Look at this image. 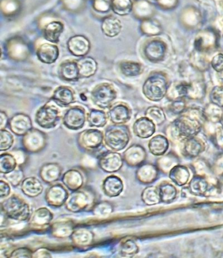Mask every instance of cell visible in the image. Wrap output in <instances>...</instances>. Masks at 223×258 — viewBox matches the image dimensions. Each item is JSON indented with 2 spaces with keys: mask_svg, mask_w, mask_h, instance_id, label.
I'll return each instance as SVG.
<instances>
[{
  "mask_svg": "<svg viewBox=\"0 0 223 258\" xmlns=\"http://www.w3.org/2000/svg\"><path fill=\"white\" fill-rule=\"evenodd\" d=\"M149 150L152 155L162 156L169 148L168 139L162 135H157L151 138L148 144Z\"/></svg>",
  "mask_w": 223,
  "mask_h": 258,
  "instance_id": "d6a6232c",
  "label": "cell"
},
{
  "mask_svg": "<svg viewBox=\"0 0 223 258\" xmlns=\"http://www.w3.org/2000/svg\"><path fill=\"white\" fill-rule=\"evenodd\" d=\"M117 96L118 93L112 84L101 83L93 89L90 99L96 107L101 109H107L112 107Z\"/></svg>",
  "mask_w": 223,
  "mask_h": 258,
  "instance_id": "8992f818",
  "label": "cell"
},
{
  "mask_svg": "<svg viewBox=\"0 0 223 258\" xmlns=\"http://www.w3.org/2000/svg\"><path fill=\"white\" fill-rule=\"evenodd\" d=\"M61 119L60 110L55 105L48 102L36 112L35 120L37 124L43 129H53L58 124Z\"/></svg>",
  "mask_w": 223,
  "mask_h": 258,
  "instance_id": "52a82bcc",
  "label": "cell"
},
{
  "mask_svg": "<svg viewBox=\"0 0 223 258\" xmlns=\"http://www.w3.org/2000/svg\"><path fill=\"white\" fill-rule=\"evenodd\" d=\"M67 45L68 51L75 57H85L90 50V41L83 35L71 37L67 43Z\"/></svg>",
  "mask_w": 223,
  "mask_h": 258,
  "instance_id": "2e32d148",
  "label": "cell"
},
{
  "mask_svg": "<svg viewBox=\"0 0 223 258\" xmlns=\"http://www.w3.org/2000/svg\"><path fill=\"white\" fill-rule=\"evenodd\" d=\"M171 110L174 113L181 114L185 110V105H184L183 102H176V103L173 104Z\"/></svg>",
  "mask_w": 223,
  "mask_h": 258,
  "instance_id": "11a10c76",
  "label": "cell"
},
{
  "mask_svg": "<svg viewBox=\"0 0 223 258\" xmlns=\"http://www.w3.org/2000/svg\"><path fill=\"white\" fill-rule=\"evenodd\" d=\"M53 220V214L47 208H38L32 214L29 220L30 226L34 229L46 228Z\"/></svg>",
  "mask_w": 223,
  "mask_h": 258,
  "instance_id": "e0dca14e",
  "label": "cell"
},
{
  "mask_svg": "<svg viewBox=\"0 0 223 258\" xmlns=\"http://www.w3.org/2000/svg\"><path fill=\"white\" fill-rule=\"evenodd\" d=\"M107 114L101 110L91 109L87 114V120L90 127H104L107 124Z\"/></svg>",
  "mask_w": 223,
  "mask_h": 258,
  "instance_id": "d590c367",
  "label": "cell"
},
{
  "mask_svg": "<svg viewBox=\"0 0 223 258\" xmlns=\"http://www.w3.org/2000/svg\"><path fill=\"white\" fill-rule=\"evenodd\" d=\"M131 138V132L127 125H110L105 129L104 143L111 150L119 152L128 146Z\"/></svg>",
  "mask_w": 223,
  "mask_h": 258,
  "instance_id": "3957f363",
  "label": "cell"
},
{
  "mask_svg": "<svg viewBox=\"0 0 223 258\" xmlns=\"http://www.w3.org/2000/svg\"><path fill=\"white\" fill-rule=\"evenodd\" d=\"M9 118L7 114L5 112H0V127L1 129L6 128L9 123Z\"/></svg>",
  "mask_w": 223,
  "mask_h": 258,
  "instance_id": "6f0895ef",
  "label": "cell"
},
{
  "mask_svg": "<svg viewBox=\"0 0 223 258\" xmlns=\"http://www.w3.org/2000/svg\"><path fill=\"white\" fill-rule=\"evenodd\" d=\"M211 65L217 73L221 72L223 71V55L222 54H218L213 57L211 61Z\"/></svg>",
  "mask_w": 223,
  "mask_h": 258,
  "instance_id": "f5cc1de1",
  "label": "cell"
},
{
  "mask_svg": "<svg viewBox=\"0 0 223 258\" xmlns=\"http://www.w3.org/2000/svg\"><path fill=\"white\" fill-rule=\"evenodd\" d=\"M168 90L166 78L161 74L151 75L143 86V93L149 100L159 101L163 99Z\"/></svg>",
  "mask_w": 223,
  "mask_h": 258,
  "instance_id": "5b68a950",
  "label": "cell"
},
{
  "mask_svg": "<svg viewBox=\"0 0 223 258\" xmlns=\"http://www.w3.org/2000/svg\"><path fill=\"white\" fill-rule=\"evenodd\" d=\"M169 177L176 185L183 186L188 183L190 179L189 170L186 166L176 165L170 170Z\"/></svg>",
  "mask_w": 223,
  "mask_h": 258,
  "instance_id": "836d02e7",
  "label": "cell"
},
{
  "mask_svg": "<svg viewBox=\"0 0 223 258\" xmlns=\"http://www.w3.org/2000/svg\"><path fill=\"white\" fill-rule=\"evenodd\" d=\"M60 77L68 82H74L80 79L77 60H67L62 62L58 70Z\"/></svg>",
  "mask_w": 223,
  "mask_h": 258,
  "instance_id": "484cf974",
  "label": "cell"
},
{
  "mask_svg": "<svg viewBox=\"0 0 223 258\" xmlns=\"http://www.w3.org/2000/svg\"><path fill=\"white\" fill-rule=\"evenodd\" d=\"M2 212L7 218L17 222L29 221L31 208L25 199L17 195L8 197L1 203Z\"/></svg>",
  "mask_w": 223,
  "mask_h": 258,
  "instance_id": "7a4b0ae2",
  "label": "cell"
},
{
  "mask_svg": "<svg viewBox=\"0 0 223 258\" xmlns=\"http://www.w3.org/2000/svg\"><path fill=\"white\" fill-rule=\"evenodd\" d=\"M17 168L16 158L10 153H2L0 156V172L6 174Z\"/></svg>",
  "mask_w": 223,
  "mask_h": 258,
  "instance_id": "7bdbcfd3",
  "label": "cell"
},
{
  "mask_svg": "<svg viewBox=\"0 0 223 258\" xmlns=\"http://www.w3.org/2000/svg\"><path fill=\"white\" fill-rule=\"evenodd\" d=\"M4 177L9 183L14 186L21 185L22 182L25 179V173L20 168H17L10 173L4 174Z\"/></svg>",
  "mask_w": 223,
  "mask_h": 258,
  "instance_id": "7dc6e473",
  "label": "cell"
},
{
  "mask_svg": "<svg viewBox=\"0 0 223 258\" xmlns=\"http://www.w3.org/2000/svg\"><path fill=\"white\" fill-rule=\"evenodd\" d=\"M107 114L114 124H125L131 120L132 110L127 104L118 103L109 108Z\"/></svg>",
  "mask_w": 223,
  "mask_h": 258,
  "instance_id": "4fadbf2b",
  "label": "cell"
},
{
  "mask_svg": "<svg viewBox=\"0 0 223 258\" xmlns=\"http://www.w3.org/2000/svg\"><path fill=\"white\" fill-rule=\"evenodd\" d=\"M62 173V167L59 164L55 162H49L41 167L39 175L45 183L52 184L60 179Z\"/></svg>",
  "mask_w": 223,
  "mask_h": 258,
  "instance_id": "ac0fdd59",
  "label": "cell"
},
{
  "mask_svg": "<svg viewBox=\"0 0 223 258\" xmlns=\"http://www.w3.org/2000/svg\"><path fill=\"white\" fill-rule=\"evenodd\" d=\"M96 196L89 188H80L69 195L65 204L66 209L73 213L92 210L95 205Z\"/></svg>",
  "mask_w": 223,
  "mask_h": 258,
  "instance_id": "277c9868",
  "label": "cell"
},
{
  "mask_svg": "<svg viewBox=\"0 0 223 258\" xmlns=\"http://www.w3.org/2000/svg\"><path fill=\"white\" fill-rule=\"evenodd\" d=\"M120 70L125 77H137L142 72V66L136 62L123 61L120 64Z\"/></svg>",
  "mask_w": 223,
  "mask_h": 258,
  "instance_id": "b9f144b4",
  "label": "cell"
},
{
  "mask_svg": "<svg viewBox=\"0 0 223 258\" xmlns=\"http://www.w3.org/2000/svg\"><path fill=\"white\" fill-rule=\"evenodd\" d=\"M122 23L114 16H108L103 19L101 29L105 36L109 38L118 36L122 30Z\"/></svg>",
  "mask_w": 223,
  "mask_h": 258,
  "instance_id": "f546056e",
  "label": "cell"
},
{
  "mask_svg": "<svg viewBox=\"0 0 223 258\" xmlns=\"http://www.w3.org/2000/svg\"><path fill=\"white\" fill-rule=\"evenodd\" d=\"M142 200L147 206L156 205L161 203L159 187L155 186H147L142 191Z\"/></svg>",
  "mask_w": 223,
  "mask_h": 258,
  "instance_id": "74e56055",
  "label": "cell"
},
{
  "mask_svg": "<svg viewBox=\"0 0 223 258\" xmlns=\"http://www.w3.org/2000/svg\"><path fill=\"white\" fill-rule=\"evenodd\" d=\"M68 188L60 183L50 186L45 192V201L50 207L60 208L65 205L69 197Z\"/></svg>",
  "mask_w": 223,
  "mask_h": 258,
  "instance_id": "7c38bea8",
  "label": "cell"
},
{
  "mask_svg": "<svg viewBox=\"0 0 223 258\" xmlns=\"http://www.w3.org/2000/svg\"><path fill=\"white\" fill-rule=\"evenodd\" d=\"M34 257H51V255L49 251L45 248L38 249V250L34 251L33 253Z\"/></svg>",
  "mask_w": 223,
  "mask_h": 258,
  "instance_id": "9f6ffc18",
  "label": "cell"
},
{
  "mask_svg": "<svg viewBox=\"0 0 223 258\" xmlns=\"http://www.w3.org/2000/svg\"><path fill=\"white\" fill-rule=\"evenodd\" d=\"M70 238L72 243L77 246L86 247L93 243L94 235L89 229L80 228L73 231Z\"/></svg>",
  "mask_w": 223,
  "mask_h": 258,
  "instance_id": "4dcf8cb0",
  "label": "cell"
},
{
  "mask_svg": "<svg viewBox=\"0 0 223 258\" xmlns=\"http://www.w3.org/2000/svg\"><path fill=\"white\" fill-rule=\"evenodd\" d=\"M159 174L157 167L152 164H142L136 171V178L143 184H151L156 181Z\"/></svg>",
  "mask_w": 223,
  "mask_h": 258,
  "instance_id": "d4e9b609",
  "label": "cell"
},
{
  "mask_svg": "<svg viewBox=\"0 0 223 258\" xmlns=\"http://www.w3.org/2000/svg\"><path fill=\"white\" fill-rule=\"evenodd\" d=\"M80 78L88 79L93 77L98 70L96 60L91 57H83L77 60Z\"/></svg>",
  "mask_w": 223,
  "mask_h": 258,
  "instance_id": "f1b7e54d",
  "label": "cell"
},
{
  "mask_svg": "<svg viewBox=\"0 0 223 258\" xmlns=\"http://www.w3.org/2000/svg\"><path fill=\"white\" fill-rule=\"evenodd\" d=\"M104 142V134L97 129L84 130L78 136V144L87 151H95L100 148Z\"/></svg>",
  "mask_w": 223,
  "mask_h": 258,
  "instance_id": "ba28073f",
  "label": "cell"
},
{
  "mask_svg": "<svg viewBox=\"0 0 223 258\" xmlns=\"http://www.w3.org/2000/svg\"><path fill=\"white\" fill-rule=\"evenodd\" d=\"M144 55L151 62L162 59L166 53V45L161 41L151 40L144 47Z\"/></svg>",
  "mask_w": 223,
  "mask_h": 258,
  "instance_id": "603a6c76",
  "label": "cell"
},
{
  "mask_svg": "<svg viewBox=\"0 0 223 258\" xmlns=\"http://www.w3.org/2000/svg\"><path fill=\"white\" fill-rule=\"evenodd\" d=\"M33 251L27 247H21L15 249L12 251L10 257H33Z\"/></svg>",
  "mask_w": 223,
  "mask_h": 258,
  "instance_id": "f907efd6",
  "label": "cell"
},
{
  "mask_svg": "<svg viewBox=\"0 0 223 258\" xmlns=\"http://www.w3.org/2000/svg\"><path fill=\"white\" fill-rule=\"evenodd\" d=\"M73 231V224L70 221L56 222L51 227L52 235L58 238L70 237Z\"/></svg>",
  "mask_w": 223,
  "mask_h": 258,
  "instance_id": "e575fe53",
  "label": "cell"
},
{
  "mask_svg": "<svg viewBox=\"0 0 223 258\" xmlns=\"http://www.w3.org/2000/svg\"><path fill=\"white\" fill-rule=\"evenodd\" d=\"M211 103L218 107H223V87H215L210 94Z\"/></svg>",
  "mask_w": 223,
  "mask_h": 258,
  "instance_id": "681fc988",
  "label": "cell"
},
{
  "mask_svg": "<svg viewBox=\"0 0 223 258\" xmlns=\"http://www.w3.org/2000/svg\"><path fill=\"white\" fill-rule=\"evenodd\" d=\"M37 57L45 64L55 63L59 57V49L55 45L45 43L40 45L37 49Z\"/></svg>",
  "mask_w": 223,
  "mask_h": 258,
  "instance_id": "d6986e66",
  "label": "cell"
},
{
  "mask_svg": "<svg viewBox=\"0 0 223 258\" xmlns=\"http://www.w3.org/2000/svg\"><path fill=\"white\" fill-rule=\"evenodd\" d=\"M160 197L161 202L164 203H170L176 198L177 188L172 184L168 182L161 184L159 186Z\"/></svg>",
  "mask_w": 223,
  "mask_h": 258,
  "instance_id": "60d3db41",
  "label": "cell"
},
{
  "mask_svg": "<svg viewBox=\"0 0 223 258\" xmlns=\"http://www.w3.org/2000/svg\"><path fill=\"white\" fill-rule=\"evenodd\" d=\"M112 0H96L94 7L95 10L101 13L109 12L111 8Z\"/></svg>",
  "mask_w": 223,
  "mask_h": 258,
  "instance_id": "816d5d0a",
  "label": "cell"
},
{
  "mask_svg": "<svg viewBox=\"0 0 223 258\" xmlns=\"http://www.w3.org/2000/svg\"><path fill=\"white\" fill-rule=\"evenodd\" d=\"M75 100L74 92L68 86H60L54 91L51 101L55 102L61 107H66Z\"/></svg>",
  "mask_w": 223,
  "mask_h": 258,
  "instance_id": "cb8c5ba5",
  "label": "cell"
},
{
  "mask_svg": "<svg viewBox=\"0 0 223 258\" xmlns=\"http://www.w3.org/2000/svg\"><path fill=\"white\" fill-rule=\"evenodd\" d=\"M23 194L30 198L38 197L42 194L43 186L40 179L35 177L25 178L21 185Z\"/></svg>",
  "mask_w": 223,
  "mask_h": 258,
  "instance_id": "83f0119b",
  "label": "cell"
},
{
  "mask_svg": "<svg viewBox=\"0 0 223 258\" xmlns=\"http://www.w3.org/2000/svg\"><path fill=\"white\" fill-rule=\"evenodd\" d=\"M111 8L114 14L126 16L133 12V3L132 0H112Z\"/></svg>",
  "mask_w": 223,
  "mask_h": 258,
  "instance_id": "f35d334b",
  "label": "cell"
},
{
  "mask_svg": "<svg viewBox=\"0 0 223 258\" xmlns=\"http://www.w3.org/2000/svg\"><path fill=\"white\" fill-rule=\"evenodd\" d=\"M139 251V246L132 238H127L120 244L119 253L121 256L126 257H133Z\"/></svg>",
  "mask_w": 223,
  "mask_h": 258,
  "instance_id": "ab89813d",
  "label": "cell"
},
{
  "mask_svg": "<svg viewBox=\"0 0 223 258\" xmlns=\"http://www.w3.org/2000/svg\"><path fill=\"white\" fill-rule=\"evenodd\" d=\"M218 79H219V81L220 83L222 84L223 86V71L221 72L218 73Z\"/></svg>",
  "mask_w": 223,
  "mask_h": 258,
  "instance_id": "680465c9",
  "label": "cell"
},
{
  "mask_svg": "<svg viewBox=\"0 0 223 258\" xmlns=\"http://www.w3.org/2000/svg\"><path fill=\"white\" fill-rule=\"evenodd\" d=\"M188 188L190 194L196 196H202L207 192L208 183L204 177L196 175L190 180Z\"/></svg>",
  "mask_w": 223,
  "mask_h": 258,
  "instance_id": "8d00e7d4",
  "label": "cell"
},
{
  "mask_svg": "<svg viewBox=\"0 0 223 258\" xmlns=\"http://www.w3.org/2000/svg\"><path fill=\"white\" fill-rule=\"evenodd\" d=\"M124 189V184L120 177L112 175L106 177L102 183L103 194L108 197H119Z\"/></svg>",
  "mask_w": 223,
  "mask_h": 258,
  "instance_id": "44dd1931",
  "label": "cell"
},
{
  "mask_svg": "<svg viewBox=\"0 0 223 258\" xmlns=\"http://www.w3.org/2000/svg\"><path fill=\"white\" fill-rule=\"evenodd\" d=\"M124 163L123 156L117 151H108L101 154L98 158L99 168L106 173H116L122 168Z\"/></svg>",
  "mask_w": 223,
  "mask_h": 258,
  "instance_id": "8fae6325",
  "label": "cell"
},
{
  "mask_svg": "<svg viewBox=\"0 0 223 258\" xmlns=\"http://www.w3.org/2000/svg\"><path fill=\"white\" fill-rule=\"evenodd\" d=\"M0 197L1 199L8 198L11 194V187L8 182L1 180L0 181Z\"/></svg>",
  "mask_w": 223,
  "mask_h": 258,
  "instance_id": "db71d44e",
  "label": "cell"
},
{
  "mask_svg": "<svg viewBox=\"0 0 223 258\" xmlns=\"http://www.w3.org/2000/svg\"><path fill=\"white\" fill-rule=\"evenodd\" d=\"M86 116L85 109L81 106H73L65 112L63 116V124L67 128L77 131L84 127Z\"/></svg>",
  "mask_w": 223,
  "mask_h": 258,
  "instance_id": "30bf717a",
  "label": "cell"
},
{
  "mask_svg": "<svg viewBox=\"0 0 223 258\" xmlns=\"http://www.w3.org/2000/svg\"><path fill=\"white\" fill-rule=\"evenodd\" d=\"M201 116H203V112L198 110H184L181 116L173 123L177 138L185 140L197 135L202 128V122L200 120Z\"/></svg>",
  "mask_w": 223,
  "mask_h": 258,
  "instance_id": "6da1fadb",
  "label": "cell"
},
{
  "mask_svg": "<svg viewBox=\"0 0 223 258\" xmlns=\"http://www.w3.org/2000/svg\"><path fill=\"white\" fill-rule=\"evenodd\" d=\"M123 160L128 166L138 167L144 164L146 160V149L140 145H133L130 146L123 153Z\"/></svg>",
  "mask_w": 223,
  "mask_h": 258,
  "instance_id": "9a60e30c",
  "label": "cell"
},
{
  "mask_svg": "<svg viewBox=\"0 0 223 258\" xmlns=\"http://www.w3.org/2000/svg\"><path fill=\"white\" fill-rule=\"evenodd\" d=\"M220 108L214 104H211L203 112V116L206 120L211 121V122H220L223 113Z\"/></svg>",
  "mask_w": 223,
  "mask_h": 258,
  "instance_id": "bcb514c9",
  "label": "cell"
},
{
  "mask_svg": "<svg viewBox=\"0 0 223 258\" xmlns=\"http://www.w3.org/2000/svg\"><path fill=\"white\" fill-rule=\"evenodd\" d=\"M64 24L60 21H52L47 24L43 30V36L49 42L57 43L59 42L60 37L64 32Z\"/></svg>",
  "mask_w": 223,
  "mask_h": 258,
  "instance_id": "1f68e13d",
  "label": "cell"
},
{
  "mask_svg": "<svg viewBox=\"0 0 223 258\" xmlns=\"http://www.w3.org/2000/svg\"><path fill=\"white\" fill-rule=\"evenodd\" d=\"M8 125L11 131L17 136H24L33 128L31 118L24 113L15 114L9 120Z\"/></svg>",
  "mask_w": 223,
  "mask_h": 258,
  "instance_id": "5bb4252c",
  "label": "cell"
},
{
  "mask_svg": "<svg viewBox=\"0 0 223 258\" xmlns=\"http://www.w3.org/2000/svg\"><path fill=\"white\" fill-rule=\"evenodd\" d=\"M22 144L23 149L27 153H40L46 147V134L38 129L32 128L26 135L23 136Z\"/></svg>",
  "mask_w": 223,
  "mask_h": 258,
  "instance_id": "9c48e42d",
  "label": "cell"
},
{
  "mask_svg": "<svg viewBox=\"0 0 223 258\" xmlns=\"http://www.w3.org/2000/svg\"><path fill=\"white\" fill-rule=\"evenodd\" d=\"M220 122H221L222 125H223V113H222V115L221 119H220Z\"/></svg>",
  "mask_w": 223,
  "mask_h": 258,
  "instance_id": "91938a15",
  "label": "cell"
},
{
  "mask_svg": "<svg viewBox=\"0 0 223 258\" xmlns=\"http://www.w3.org/2000/svg\"><path fill=\"white\" fill-rule=\"evenodd\" d=\"M204 149V144L202 141L194 136L185 140L182 152L186 157L195 158L198 157Z\"/></svg>",
  "mask_w": 223,
  "mask_h": 258,
  "instance_id": "4316f807",
  "label": "cell"
},
{
  "mask_svg": "<svg viewBox=\"0 0 223 258\" xmlns=\"http://www.w3.org/2000/svg\"><path fill=\"white\" fill-rule=\"evenodd\" d=\"M134 134L141 139L151 138L155 134L156 127L155 123L147 117H142L134 123L133 127Z\"/></svg>",
  "mask_w": 223,
  "mask_h": 258,
  "instance_id": "7402d4cb",
  "label": "cell"
},
{
  "mask_svg": "<svg viewBox=\"0 0 223 258\" xmlns=\"http://www.w3.org/2000/svg\"><path fill=\"white\" fill-rule=\"evenodd\" d=\"M64 185L71 191H75L83 187L84 177L79 170L70 169L64 173L62 177Z\"/></svg>",
  "mask_w": 223,
  "mask_h": 258,
  "instance_id": "ffe728a7",
  "label": "cell"
},
{
  "mask_svg": "<svg viewBox=\"0 0 223 258\" xmlns=\"http://www.w3.org/2000/svg\"><path fill=\"white\" fill-rule=\"evenodd\" d=\"M114 208L111 203L101 201L95 204L92 209V213L97 217H107L113 213Z\"/></svg>",
  "mask_w": 223,
  "mask_h": 258,
  "instance_id": "f6af8a7d",
  "label": "cell"
},
{
  "mask_svg": "<svg viewBox=\"0 0 223 258\" xmlns=\"http://www.w3.org/2000/svg\"><path fill=\"white\" fill-rule=\"evenodd\" d=\"M146 116L152 120L155 125H161L166 120V116L163 110L156 106L147 108Z\"/></svg>",
  "mask_w": 223,
  "mask_h": 258,
  "instance_id": "ee69618b",
  "label": "cell"
},
{
  "mask_svg": "<svg viewBox=\"0 0 223 258\" xmlns=\"http://www.w3.org/2000/svg\"><path fill=\"white\" fill-rule=\"evenodd\" d=\"M1 142H0V151H7L12 148L14 144V137L11 132L6 129H1Z\"/></svg>",
  "mask_w": 223,
  "mask_h": 258,
  "instance_id": "c3c4849f",
  "label": "cell"
}]
</instances>
